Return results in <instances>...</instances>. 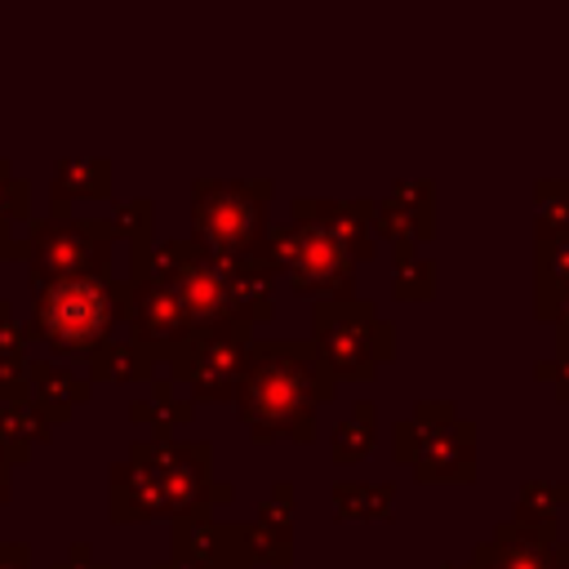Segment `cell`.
Wrapping results in <instances>:
<instances>
[{"label": "cell", "instance_id": "cell-10", "mask_svg": "<svg viewBox=\"0 0 569 569\" xmlns=\"http://www.w3.org/2000/svg\"><path fill=\"white\" fill-rule=\"evenodd\" d=\"M471 569H569V542H560L556 525L507 520L476 551Z\"/></svg>", "mask_w": 569, "mask_h": 569}, {"label": "cell", "instance_id": "cell-3", "mask_svg": "<svg viewBox=\"0 0 569 569\" xmlns=\"http://www.w3.org/2000/svg\"><path fill=\"white\" fill-rule=\"evenodd\" d=\"M271 196L276 187L267 178L191 182V240L213 258H240V253L262 249Z\"/></svg>", "mask_w": 569, "mask_h": 569}, {"label": "cell", "instance_id": "cell-11", "mask_svg": "<svg viewBox=\"0 0 569 569\" xmlns=\"http://www.w3.org/2000/svg\"><path fill=\"white\" fill-rule=\"evenodd\" d=\"M431 209H436V187H431L427 178H405V182H396L387 196L373 200L369 227H373V236L387 240L391 249H400V244H418V249H422V244H431V236H436Z\"/></svg>", "mask_w": 569, "mask_h": 569}, {"label": "cell", "instance_id": "cell-8", "mask_svg": "<svg viewBox=\"0 0 569 569\" xmlns=\"http://www.w3.org/2000/svg\"><path fill=\"white\" fill-rule=\"evenodd\" d=\"M249 347H253L249 325H213V329H196L169 360L178 382H187L196 400H227L240 391Z\"/></svg>", "mask_w": 569, "mask_h": 569}, {"label": "cell", "instance_id": "cell-23", "mask_svg": "<svg viewBox=\"0 0 569 569\" xmlns=\"http://www.w3.org/2000/svg\"><path fill=\"white\" fill-rule=\"evenodd\" d=\"M31 213V187L22 178H13L9 160H0V222L4 227H27Z\"/></svg>", "mask_w": 569, "mask_h": 569}, {"label": "cell", "instance_id": "cell-6", "mask_svg": "<svg viewBox=\"0 0 569 569\" xmlns=\"http://www.w3.org/2000/svg\"><path fill=\"white\" fill-rule=\"evenodd\" d=\"M111 231L107 218L44 213L27 222V267L31 289L71 276H111Z\"/></svg>", "mask_w": 569, "mask_h": 569}, {"label": "cell", "instance_id": "cell-19", "mask_svg": "<svg viewBox=\"0 0 569 569\" xmlns=\"http://www.w3.org/2000/svg\"><path fill=\"white\" fill-rule=\"evenodd\" d=\"M151 222H156V204L147 196L124 200L107 213V231L116 244H129V253H147L151 249Z\"/></svg>", "mask_w": 569, "mask_h": 569}, {"label": "cell", "instance_id": "cell-18", "mask_svg": "<svg viewBox=\"0 0 569 569\" xmlns=\"http://www.w3.org/2000/svg\"><path fill=\"white\" fill-rule=\"evenodd\" d=\"M89 369L98 382H138L151 373V351H142L138 342H107L89 356Z\"/></svg>", "mask_w": 569, "mask_h": 569}, {"label": "cell", "instance_id": "cell-17", "mask_svg": "<svg viewBox=\"0 0 569 569\" xmlns=\"http://www.w3.org/2000/svg\"><path fill=\"white\" fill-rule=\"evenodd\" d=\"M569 236V178H542L533 187V244Z\"/></svg>", "mask_w": 569, "mask_h": 569}, {"label": "cell", "instance_id": "cell-9", "mask_svg": "<svg viewBox=\"0 0 569 569\" xmlns=\"http://www.w3.org/2000/svg\"><path fill=\"white\" fill-rule=\"evenodd\" d=\"M124 320L133 329V342L151 356H173L191 333V316L182 311L178 293L160 280H129V307H124Z\"/></svg>", "mask_w": 569, "mask_h": 569}, {"label": "cell", "instance_id": "cell-16", "mask_svg": "<svg viewBox=\"0 0 569 569\" xmlns=\"http://www.w3.org/2000/svg\"><path fill=\"white\" fill-rule=\"evenodd\" d=\"M391 293L400 302H427L436 293V262L418 244L391 249Z\"/></svg>", "mask_w": 569, "mask_h": 569}, {"label": "cell", "instance_id": "cell-14", "mask_svg": "<svg viewBox=\"0 0 569 569\" xmlns=\"http://www.w3.org/2000/svg\"><path fill=\"white\" fill-rule=\"evenodd\" d=\"M27 396H31V405L40 413L62 418L71 405H84L89 400V382L76 378L71 369H62V365L36 360V365H27Z\"/></svg>", "mask_w": 569, "mask_h": 569}, {"label": "cell", "instance_id": "cell-24", "mask_svg": "<svg viewBox=\"0 0 569 569\" xmlns=\"http://www.w3.org/2000/svg\"><path fill=\"white\" fill-rule=\"evenodd\" d=\"M533 373H538L542 382H551L556 396L569 405V333H556V356H551V360H538Z\"/></svg>", "mask_w": 569, "mask_h": 569}, {"label": "cell", "instance_id": "cell-12", "mask_svg": "<svg viewBox=\"0 0 569 569\" xmlns=\"http://www.w3.org/2000/svg\"><path fill=\"white\" fill-rule=\"evenodd\" d=\"M289 209H293L289 222H302V227H316V231L333 236L351 253V262H369L378 253V236L369 227L373 200H316V196H293Z\"/></svg>", "mask_w": 569, "mask_h": 569}, {"label": "cell", "instance_id": "cell-7", "mask_svg": "<svg viewBox=\"0 0 569 569\" xmlns=\"http://www.w3.org/2000/svg\"><path fill=\"white\" fill-rule=\"evenodd\" d=\"M400 462H413L418 480H471L476 476V431L458 422L449 400H422L409 422L396 427Z\"/></svg>", "mask_w": 569, "mask_h": 569}, {"label": "cell", "instance_id": "cell-4", "mask_svg": "<svg viewBox=\"0 0 569 569\" xmlns=\"http://www.w3.org/2000/svg\"><path fill=\"white\" fill-rule=\"evenodd\" d=\"M316 351L333 378L369 382L378 365L396 356V329L378 316L369 298H325L311 307Z\"/></svg>", "mask_w": 569, "mask_h": 569}, {"label": "cell", "instance_id": "cell-2", "mask_svg": "<svg viewBox=\"0 0 569 569\" xmlns=\"http://www.w3.org/2000/svg\"><path fill=\"white\" fill-rule=\"evenodd\" d=\"M36 298V333L58 356H93L111 342L116 320H124L129 307V280L111 276H71L49 280L31 289Z\"/></svg>", "mask_w": 569, "mask_h": 569}, {"label": "cell", "instance_id": "cell-15", "mask_svg": "<svg viewBox=\"0 0 569 569\" xmlns=\"http://www.w3.org/2000/svg\"><path fill=\"white\" fill-rule=\"evenodd\" d=\"M560 293H569V236L533 244V316L542 325Z\"/></svg>", "mask_w": 569, "mask_h": 569}, {"label": "cell", "instance_id": "cell-13", "mask_svg": "<svg viewBox=\"0 0 569 569\" xmlns=\"http://www.w3.org/2000/svg\"><path fill=\"white\" fill-rule=\"evenodd\" d=\"M111 196V160L102 156H76L58 160L49 178V213H62L76 200H107Z\"/></svg>", "mask_w": 569, "mask_h": 569}, {"label": "cell", "instance_id": "cell-1", "mask_svg": "<svg viewBox=\"0 0 569 569\" xmlns=\"http://www.w3.org/2000/svg\"><path fill=\"white\" fill-rule=\"evenodd\" d=\"M333 373L316 342H253L236 391L240 418L253 436H311V409L333 396Z\"/></svg>", "mask_w": 569, "mask_h": 569}, {"label": "cell", "instance_id": "cell-21", "mask_svg": "<svg viewBox=\"0 0 569 569\" xmlns=\"http://www.w3.org/2000/svg\"><path fill=\"white\" fill-rule=\"evenodd\" d=\"M133 418L138 422H147V427H156V431H169V427H178V422H187L191 418V405L187 400H178V391L173 387H151L138 405H133Z\"/></svg>", "mask_w": 569, "mask_h": 569}, {"label": "cell", "instance_id": "cell-5", "mask_svg": "<svg viewBox=\"0 0 569 569\" xmlns=\"http://www.w3.org/2000/svg\"><path fill=\"white\" fill-rule=\"evenodd\" d=\"M262 258L276 267V276H284V284L302 298H356L351 289V253L302 222H284V227H267L262 236Z\"/></svg>", "mask_w": 569, "mask_h": 569}, {"label": "cell", "instance_id": "cell-22", "mask_svg": "<svg viewBox=\"0 0 569 569\" xmlns=\"http://www.w3.org/2000/svg\"><path fill=\"white\" fill-rule=\"evenodd\" d=\"M369 445H373V405L365 400V405H356V413L333 431V458H338V462H351V458L369 453Z\"/></svg>", "mask_w": 569, "mask_h": 569}, {"label": "cell", "instance_id": "cell-20", "mask_svg": "<svg viewBox=\"0 0 569 569\" xmlns=\"http://www.w3.org/2000/svg\"><path fill=\"white\" fill-rule=\"evenodd\" d=\"M560 502H569V485H547V480H529L516 498V516L520 525H556Z\"/></svg>", "mask_w": 569, "mask_h": 569}, {"label": "cell", "instance_id": "cell-25", "mask_svg": "<svg viewBox=\"0 0 569 569\" xmlns=\"http://www.w3.org/2000/svg\"><path fill=\"white\" fill-rule=\"evenodd\" d=\"M547 325H556V333H569V293H560V298H556V307H551Z\"/></svg>", "mask_w": 569, "mask_h": 569}]
</instances>
